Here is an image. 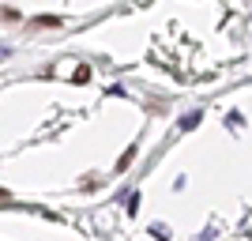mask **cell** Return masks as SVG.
Returning <instances> with one entry per match:
<instances>
[{"mask_svg":"<svg viewBox=\"0 0 252 241\" xmlns=\"http://www.w3.org/2000/svg\"><path fill=\"white\" fill-rule=\"evenodd\" d=\"M34 27H61V19H53V15H38V19H31Z\"/></svg>","mask_w":252,"mask_h":241,"instance_id":"obj_1","label":"cell"},{"mask_svg":"<svg viewBox=\"0 0 252 241\" xmlns=\"http://www.w3.org/2000/svg\"><path fill=\"white\" fill-rule=\"evenodd\" d=\"M87 79H91V68H87V64H79V68H75V83H87Z\"/></svg>","mask_w":252,"mask_h":241,"instance_id":"obj_2","label":"cell"},{"mask_svg":"<svg viewBox=\"0 0 252 241\" xmlns=\"http://www.w3.org/2000/svg\"><path fill=\"white\" fill-rule=\"evenodd\" d=\"M132 158H136V147H128V151H125V158H121V162H117V170H125L128 162H132Z\"/></svg>","mask_w":252,"mask_h":241,"instance_id":"obj_3","label":"cell"}]
</instances>
